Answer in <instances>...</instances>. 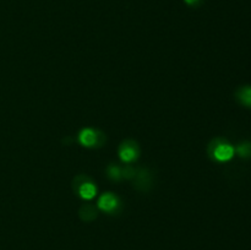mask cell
Wrapping results in <instances>:
<instances>
[{"instance_id":"cell-1","label":"cell","mask_w":251,"mask_h":250,"mask_svg":"<svg viewBox=\"0 0 251 250\" xmlns=\"http://www.w3.org/2000/svg\"><path fill=\"white\" fill-rule=\"evenodd\" d=\"M208 153L213 161L218 163H225L234 157L235 150L234 146L226 139H215L211 142Z\"/></svg>"},{"instance_id":"cell-2","label":"cell","mask_w":251,"mask_h":250,"mask_svg":"<svg viewBox=\"0 0 251 250\" xmlns=\"http://www.w3.org/2000/svg\"><path fill=\"white\" fill-rule=\"evenodd\" d=\"M78 141L82 146L92 149V147L100 146L103 142V135L100 131L91 127H86V129L81 130L78 134Z\"/></svg>"},{"instance_id":"cell-3","label":"cell","mask_w":251,"mask_h":250,"mask_svg":"<svg viewBox=\"0 0 251 250\" xmlns=\"http://www.w3.org/2000/svg\"><path fill=\"white\" fill-rule=\"evenodd\" d=\"M140 149L135 141H124L119 147V157L124 163H132L139 158Z\"/></svg>"},{"instance_id":"cell-4","label":"cell","mask_w":251,"mask_h":250,"mask_svg":"<svg viewBox=\"0 0 251 250\" xmlns=\"http://www.w3.org/2000/svg\"><path fill=\"white\" fill-rule=\"evenodd\" d=\"M97 206L100 210L107 213H115L120 207V201L117 195L113 193H104L98 199Z\"/></svg>"},{"instance_id":"cell-5","label":"cell","mask_w":251,"mask_h":250,"mask_svg":"<svg viewBox=\"0 0 251 250\" xmlns=\"http://www.w3.org/2000/svg\"><path fill=\"white\" fill-rule=\"evenodd\" d=\"M235 100L245 108H251V85L240 86L235 91Z\"/></svg>"},{"instance_id":"cell-6","label":"cell","mask_w":251,"mask_h":250,"mask_svg":"<svg viewBox=\"0 0 251 250\" xmlns=\"http://www.w3.org/2000/svg\"><path fill=\"white\" fill-rule=\"evenodd\" d=\"M77 193L78 195L82 199H85V200H91V199L95 198L96 194H97V188H96V185L92 181L86 179L85 181H82V183L80 184V186H78L77 189Z\"/></svg>"},{"instance_id":"cell-7","label":"cell","mask_w":251,"mask_h":250,"mask_svg":"<svg viewBox=\"0 0 251 250\" xmlns=\"http://www.w3.org/2000/svg\"><path fill=\"white\" fill-rule=\"evenodd\" d=\"M235 153L243 159H251V141L247 140L240 144H238L237 147H234Z\"/></svg>"},{"instance_id":"cell-8","label":"cell","mask_w":251,"mask_h":250,"mask_svg":"<svg viewBox=\"0 0 251 250\" xmlns=\"http://www.w3.org/2000/svg\"><path fill=\"white\" fill-rule=\"evenodd\" d=\"M107 174L108 176H109L110 179H113V180H119L120 178H122V171H120L119 167L117 166H109L107 168Z\"/></svg>"},{"instance_id":"cell-9","label":"cell","mask_w":251,"mask_h":250,"mask_svg":"<svg viewBox=\"0 0 251 250\" xmlns=\"http://www.w3.org/2000/svg\"><path fill=\"white\" fill-rule=\"evenodd\" d=\"M186 5L191 7H199L203 2V0H184Z\"/></svg>"},{"instance_id":"cell-10","label":"cell","mask_w":251,"mask_h":250,"mask_svg":"<svg viewBox=\"0 0 251 250\" xmlns=\"http://www.w3.org/2000/svg\"><path fill=\"white\" fill-rule=\"evenodd\" d=\"M88 210H90V206H86V212H87V213H90V211H88ZM91 213H93V215H97V213H96V211H92V212H91ZM91 216V217H90V220H88V216H86V217H85V220H83V221H92L93 220V218H96V216Z\"/></svg>"}]
</instances>
